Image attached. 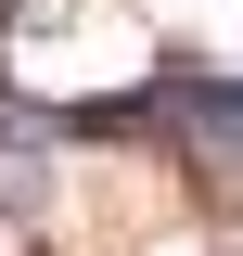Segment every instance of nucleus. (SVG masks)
Instances as JSON below:
<instances>
[{
	"instance_id": "nucleus-1",
	"label": "nucleus",
	"mask_w": 243,
	"mask_h": 256,
	"mask_svg": "<svg viewBox=\"0 0 243 256\" xmlns=\"http://www.w3.org/2000/svg\"><path fill=\"white\" fill-rule=\"evenodd\" d=\"M141 116L166 128V141H192V154H218L243 180V77H218V64H166L141 90Z\"/></svg>"
}]
</instances>
